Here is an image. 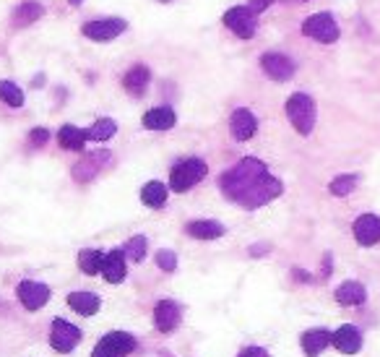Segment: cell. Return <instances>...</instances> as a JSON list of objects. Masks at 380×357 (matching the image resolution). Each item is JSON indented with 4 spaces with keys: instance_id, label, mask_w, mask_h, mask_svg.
I'll return each mask as SVG.
<instances>
[{
    "instance_id": "obj_1",
    "label": "cell",
    "mask_w": 380,
    "mask_h": 357,
    "mask_svg": "<svg viewBox=\"0 0 380 357\" xmlns=\"http://www.w3.org/2000/svg\"><path fill=\"white\" fill-rule=\"evenodd\" d=\"M219 188L224 191L226 198H232L240 206L255 209V206L273 201L282 193V183L268 175L261 159L245 156L237 162V167H232L219 178Z\"/></svg>"
},
{
    "instance_id": "obj_2",
    "label": "cell",
    "mask_w": 380,
    "mask_h": 357,
    "mask_svg": "<svg viewBox=\"0 0 380 357\" xmlns=\"http://www.w3.org/2000/svg\"><path fill=\"white\" fill-rule=\"evenodd\" d=\"M286 118L292 120L297 133L310 136L315 128V102L308 94H292L286 99Z\"/></svg>"
},
{
    "instance_id": "obj_3",
    "label": "cell",
    "mask_w": 380,
    "mask_h": 357,
    "mask_svg": "<svg viewBox=\"0 0 380 357\" xmlns=\"http://www.w3.org/2000/svg\"><path fill=\"white\" fill-rule=\"evenodd\" d=\"M203 178H206V162L198 159V156H190V159H182L180 165L172 167L169 185H172V191L185 193V191H190L196 183H201Z\"/></svg>"
},
{
    "instance_id": "obj_4",
    "label": "cell",
    "mask_w": 380,
    "mask_h": 357,
    "mask_svg": "<svg viewBox=\"0 0 380 357\" xmlns=\"http://www.w3.org/2000/svg\"><path fill=\"white\" fill-rule=\"evenodd\" d=\"M136 349V339L125 332H112L99 339L92 357H125Z\"/></svg>"
},
{
    "instance_id": "obj_5",
    "label": "cell",
    "mask_w": 380,
    "mask_h": 357,
    "mask_svg": "<svg viewBox=\"0 0 380 357\" xmlns=\"http://www.w3.org/2000/svg\"><path fill=\"white\" fill-rule=\"evenodd\" d=\"M302 32H305V37L315 39V42H323V45H331V42L339 39V26L331 19V13H315V16H310L308 21L302 24Z\"/></svg>"
},
{
    "instance_id": "obj_6",
    "label": "cell",
    "mask_w": 380,
    "mask_h": 357,
    "mask_svg": "<svg viewBox=\"0 0 380 357\" xmlns=\"http://www.w3.org/2000/svg\"><path fill=\"white\" fill-rule=\"evenodd\" d=\"M224 24L235 32L237 37L242 39H250V37L255 34V13L250 11L248 6H235V8H229L224 13Z\"/></svg>"
},
{
    "instance_id": "obj_7",
    "label": "cell",
    "mask_w": 380,
    "mask_h": 357,
    "mask_svg": "<svg viewBox=\"0 0 380 357\" xmlns=\"http://www.w3.org/2000/svg\"><path fill=\"white\" fill-rule=\"evenodd\" d=\"M78 339H81V329H78V326L63 321V318H58V321L52 323L50 342H52V347H55L58 352H71L73 347L78 345Z\"/></svg>"
},
{
    "instance_id": "obj_8",
    "label": "cell",
    "mask_w": 380,
    "mask_h": 357,
    "mask_svg": "<svg viewBox=\"0 0 380 357\" xmlns=\"http://www.w3.org/2000/svg\"><path fill=\"white\" fill-rule=\"evenodd\" d=\"M261 68L271 76L273 81H289L292 73H295V63L282 52H266L261 58Z\"/></svg>"
},
{
    "instance_id": "obj_9",
    "label": "cell",
    "mask_w": 380,
    "mask_h": 357,
    "mask_svg": "<svg viewBox=\"0 0 380 357\" xmlns=\"http://www.w3.org/2000/svg\"><path fill=\"white\" fill-rule=\"evenodd\" d=\"M19 300L24 303L26 310H39L42 305H48L50 287L42 285V282H32V279H26V282L19 285Z\"/></svg>"
},
{
    "instance_id": "obj_10",
    "label": "cell",
    "mask_w": 380,
    "mask_h": 357,
    "mask_svg": "<svg viewBox=\"0 0 380 357\" xmlns=\"http://www.w3.org/2000/svg\"><path fill=\"white\" fill-rule=\"evenodd\" d=\"M123 29H125V21L123 19H102V21H89V24L83 26V37H89L94 42H109Z\"/></svg>"
},
{
    "instance_id": "obj_11",
    "label": "cell",
    "mask_w": 380,
    "mask_h": 357,
    "mask_svg": "<svg viewBox=\"0 0 380 357\" xmlns=\"http://www.w3.org/2000/svg\"><path fill=\"white\" fill-rule=\"evenodd\" d=\"M355 238H357V243H359V245H365V248L375 245V243L380 240V216H375V214L357 216Z\"/></svg>"
},
{
    "instance_id": "obj_12",
    "label": "cell",
    "mask_w": 380,
    "mask_h": 357,
    "mask_svg": "<svg viewBox=\"0 0 380 357\" xmlns=\"http://www.w3.org/2000/svg\"><path fill=\"white\" fill-rule=\"evenodd\" d=\"M229 128H232V136L237 141H248L258 131V120H255V115L250 110H235L232 120H229Z\"/></svg>"
},
{
    "instance_id": "obj_13",
    "label": "cell",
    "mask_w": 380,
    "mask_h": 357,
    "mask_svg": "<svg viewBox=\"0 0 380 357\" xmlns=\"http://www.w3.org/2000/svg\"><path fill=\"white\" fill-rule=\"evenodd\" d=\"M180 316H182V310H180L178 303H172V300H162V303H156L154 308V323L159 332H172V329H178L180 323Z\"/></svg>"
},
{
    "instance_id": "obj_14",
    "label": "cell",
    "mask_w": 380,
    "mask_h": 357,
    "mask_svg": "<svg viewBox=\"0 0 380 357\" xmlns=\"http://www.w3.org/2000/svg\"><path fill=\"white\" fill-rule=\"evenodd\" d=\"M331 345L344 355H355L362 349V334L357 332L355 326H341L331 334Z\"/></svg>"
},
{
    "instance_id": "obj_15",
    "label": "cell",
    "mask_w": 380,
    "mask_h": 357,
    "mask_svg": "<svg viewBox=\"0 0 380 357\" xmlns=\"http://www.w3.org/2000/svg\"><path fill=\"white\" fill-rule=\"evenodd\" d=\"M102 274L109 285H118L125 279V250H109L102 263Z\"/></svg>"
},
{
    "instance_id": "obj_16",
    "label": "cell",
    "mask_w": 380,
    "mask_h": 357,
    "mask_svg": "<svg viewBox=\"0 0 380 357\" xmlns=\"http://www.w3.org/2000/svg\"><path fill=\"white\" fill-rule=\"evenodd\" d=\"M149 79H151V73L146 65H133L131 71L123 76V86H125V92L133 96H141L146 92V86H149Z\"/></svg>"
},
{
    "instance_id": "obj_17",
    "label": "cell",
    "mask_w": 380,
    "mask_h": 357,
    "mask_svg": "<svg viewBox=\"0 0 380 357\" xmlns=\"http://www.w3.org/2000/svg\"><path fill=\"white\" fill-rule=\"evenodd\" d=\"M107 159H109L107 152H94V154H86L81 165L73 167V178L76 180H92L96 172H99V167L105 165Z\"/></svg>"
},
{
    "instance_id": "obj_18",
    "label": "cell",
    "mask_w": 380,
    "mask_h": 357,
    "mask_svg": "<svg viewBox=\"0 0 380 357\" xmlns=\"http://www.w3.org/2000/svg\"><path fill=\"white\" fill-rule=\"evenodd\" d=\"M328 345H331V334L326 332V329H313V332L302 334V349H305L308 357L321 355Z\"/></svg>"
},
{
    "instance_id": "obj_19",
    "label": "cell",
    "mask_w": 380,
    "mask_h": 357,
    "mask_svg": "<svg viewBox=\"0 0 380 357\" xmlns=\"http://www.w3.org/2000/svg\"><path fill=\"white\" fill-rule=\"evenodd\" d=\"M188 235L198 240H216L224 235V227L214 222V219H196V222L188 225Z\"/></svg>"
},
{
    "instance_id": "obj_20",
    "label": "cell",
    "mask_w": 380,
    "mask_h": 357,
    "mask_svg": "<svg viewBox=\"0 0 380 357\" xmlns=\"http://www.w3.org/2000/svg\"><path fill=\"white\" fill-rule=\"evenodd\" d=\"M143 125L151 131H167L175 125V112L169 108H154L143 115Z\"/></svg>"
},
{
    "instance_id": "obj_21",
    "label": "cell",
    "mask_w": 380,
    "mask_h": 357,
    "mask_svg": "<svg viewBox=\"0 0 380 357\" xmlns=\"http://www.w3.org/2000/svg\"><path fill=\"white\" fill-rule=\"evenodd\" d=\"M86 139H89V133L81 131V128H76V125H63V128L58 131L60 146L68 149V152H81Z\"/></svg>"
},
{
    "instance_id": "obj_22",
    "label": "cell",
    "mask_w": 380,
    "mask_h": 357,
    "mask_svg": "<svg viewBox=\"0 0 380 357\" xmlns=\"http://www.w3.org/2000/svg\"><path fill=\"white\" fill-rule=\"evenodd\" d=\"M336 300L341 305H362L368 300V289L359 285V282H344V285L336 289Z\"/></svg>"
},
{
    "instance_id": "obj_23",
    "label": "cell",
    "mask_w": 380,
    "mask_h": 357,
    "mask_svg": "<svg viewBox=\"0 0 380 357\" xmlns=\"http://www.w3.org/2000/svg\"><path fill=\"white\" fill-rule=\"evenodd\" d=\"M68 305L81 316H94L99 310V298L92 292H73V295H68Z\"/></svg>"
},
{
    "instance_id": "obj_24",
    "label": "cell",
    "mask_w": 380,
    "mask_h": 357,
    "mask_svg": "<svg viewBox=\"0 0 380 357\" xmlns=\"http://www.w3.org/2000/svg\"><path fill=\"white\" fill-rule=\"evenodd\" d=\"M39 16H45V8L39 6V3H21L19 8H16V13H13V26H29L34 24Z\"/></svg>"
},
{
    "instance_id": "obj_25",
    "label": "cell",
    "mask_w": 380,
    "mask_h": 357,
    "mask_svg": "<svg viewBox=\"0 0 380 357\" xmlns=\"http://www.w3.org/2000/svg\"><path fill=\"white\" fill-rule=\"evenodd\" d=\"M141 198L146 206H151V209H162L167 203V188L165 183H156V180H151V183H146L141 191Z\"/></svg>"
},
{
    "instance_id": "obj_26",
    "label": "cell",
    "mask_w": 380,
    "mask_h": 357,
    "mask_svg": "<svg viewBox=\"0 0 380 357\" xmlns=\"http://www.w3.org/2000/svg\"><path fill=\"white\" fill-rule=\"evenodd\" d=\"M102 263H105V256L99 250H81L78 253V266H81L83 274L94 276L102 272Z\"/></svg>"
},
{
    "instance_id": "obj_27",
    "label": "cell",
    "mask_w": 380,
    "mask_h": 357,
    "mask_svg": "<svg viewBox=\"0 0 380 357\" xmlns=\"http://www.w3.org/2000/svg\"><path fill=\"white\" fill-rule=\"evenodd\" d=\"M0 99L11 108H21L24 105V92L13 81H0Z\"/></svg>"
},
{
    "instance_id": "obj_28",
    "label": "cell",
    "mask_w": 380,
    "mask_h": 357,
    "mask_svg": "<svg viewBox=\"0 0 380 357\" xmlns=\"http://www.w3.org/2000/svg\"><path fill=\"white\" fill-rule=\"evenodd\" d=\"M86 133H89L92 141H107V139L115 136V123H112L109 118H102V120H96L94 125H92Z\"/></svg>"
},
{
    "instance_id": "obj_29",
    "label": "cell",
    "mask_w": 380,
    "mask_h": 357,
    "mask_svg": "<svg viewBox=\"0 0 380 357\" xmlns=\"http://www.w3.org/2000/svg\"><path fill=\"white\" fill-rule=\"evenodd\" d=\"M355 185H357V175H339L328 188H331L333 196H349V193L355 191Z\"/></svg>"
},
{
    "instance_id": "obj_30",
    "label": "cell",
    "mask_w": 380,
    "mask_h": 357,
    "mask_svg": "<svg viewBox=\"0 0 380 357\" xmlns=\"http://www.w3.org/2000/svg\"><path fill=\"white\" fill-rule=\"evenodd\" d=\"M125 256H128L131 261H143V256H146V238L136 235V238L128 240V245H125Z\"/></svg>"
},
{
    "instance_id": "obj_31",
    "label": "cell",
    "mask_w": 380,
    "mask_h": 357,
    "mask_svg": "<svg viewBox=\"0 0 380 357\" xmlns=\"http://www.w3.org/2000/svg\"><path fill=\"white\" fill-rule=\"evenodd\" d=\"M156 266H159L162 272H175L178 256H175L172 250H159V253H156Z\"/></svg>"
},
{
    "instance_id": "obj_32",
    "label": "cell",
    "mask_w": 380,
    "mask_h": 357,
    "mask_svg": "<svg viewBox=\"0 0 380 357\" xmlns=\"http://www.w3.org/2000/svg\"><path fill=\"white\" fill-rule=\"evenodd\" d=\"M48 136L50 133L45 131V128H34V131H32V143H36V146H45V143H48Z\"/></svg>"
},
{
    "instance_id": "obj_33",
    "label": "cell",
    "mask_w": 380,
    "mask_h": 357,
    "mask_svg": "<svg viewBox=\"0 0 380 357\" xmlns=\"http://www.w3.org/2000/svg\"><path fill=\"white\" fill-rule=\"evenodd\" d=\"M237 357H271L266 349H261V347H248V349H242Z\"/></svg>"
},
{
    "instance_id": "obj_34",
    "label": "cell",
    "mask_w": 380,
    "mask_h": 357,
    "mask_svg": "<svg viewBox=\"0 0 380 357\" xmlns=\"http://www.w3.org/2000/svg\"><path fill=\"white\" fill-rule=\"evenodd\" d=\"M273 0H250V11L253 13H261V11H266V8H268V6H271Z\"/></svg>"
},
{
    "instance_id": "obj_35",
    "label": "cell",
    "mask_w": 380,
    "mask_h": 357,
    "mask_svg": "<svg viewBox=\"0 0 380 357\" xmlns=\"http://www.w3.org/2000/svg\"><path fill=\"white\" fill-rule=\"evenodd\" d=\"M68 3H71V6H81V0H68Z\"/></svg>"
},
{
    "instance_id": "obj_36",
    "label": "cell",
    "mask_w": 380,
    "mask_h": 357,
    "mask_svg": "<svg viewBox=\"0 0 380 357\" xmlns=\"http://www.w3.org/2000/svg\"><path fill=\"white\" fill-rule=\"evenodd\" d=\"M162 3H169V0H162Z\"/></svg>"
}]
</instances>
